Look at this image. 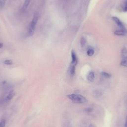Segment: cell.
<instances>
[{
  "label": "cell",
  "instance_id": "1",
  "mask_svg": "<svg viewBox=\"0 0 127 127\" xmlns=\"http://www.w3.org/2000/svg\"><path fill=\"white\" fill-rule=\"evenodd\" d=\"M67 97L72 102L75 103L82 104L86 102V99L83 96L78 94H71L68 95Z\"/></svg>",
  "mask_w": 127,
  "mask_h": 127
},
{
  "label": "cell",
  "instance_id": "2",
  "mask_svg": "<svg viewBox=\"0 0 127 127\" xmlns=\"http://www.w3.org/2000/svg\"><path fill=\"white\" fill-rule=\"evenodd\" d=\"M112 19L113 20V21L116 23V24L118 25V26L122 30H127L126 28L125 27V26H124L123 24L122 23V21L117 17L116 16H113L112 17Z\"/></svg>",
  "mask_w": 127,
  "mask_h": 127
},
{
  "label": "cell",
  "instance_id": "3",
  "mask_svg": "<svg viewBox=\"0 0 127 127\" xmlns=\"http://www.w3.org/2000/svg\"><path fill=\"white\" fill-rule=\"evenodd\" d=\"M71 64L76 65L78 63V59L77 56L73 50L71 51Z\"/></svg>",
  "mask_w": 127,
  "mask_h": 127
},
{
  "label": "cell",
  "instance_id": "4",
  "mask_svg": "<svg viewBox=\"0 0 127 127\" xmlns=\"http://www.w3.org/2000/svg\"><path fill=\"white\" fill-rule=\"evenodd\" d=\"M38 18H39V16H38V14L37 13H35L33 16V18L32 19V20L31 21L30 24V26H33L34 27H36V25L38 22Z\"/></svg>",
  "mask_w": 127,
  "mask_h": 127
},
{
  "label": "cell",
  "instance_id": "5",
  "mask_svg": "<svg viewBox=\"0 0 127 127\" xmlns=\"http://www.w3.org/2000/svg\"><path fill=\"white\" fill-rule=\"evenodd\" d=\"M127 33V30H117L114 32V34L117 36H125Z\"/></svg>",
  "mask_w": 127,
  "mask_h": 127
},
{
  "label": "cell",
  "instance_id": "6",
  "mask_svg": "<svg viewBox=\"0 0 127 127\" xmlns=\"http://www.w3.org/2000/svg\"><path fill=\"white\" fill-rule=\"evenodd\" d=\"M14 94H15V92L13 90H10L9 93H8L6 97V101H10L13 97V96H14Z\"/></svg>",
  "mask_w": 127,
  "mask_h": 127
},
{
  "label": "cell",
  "instance_id": "7",
  "mask_svg": "<svg viewBox=\"0 0 127 127\" xmlns=\"http://www.w3.org/2000/svg\"><path fill=\"white\" fill-rule=\"evenodd\" d=\"M87 78L88 81H89L90 82H93L94 80V79H95L94 73L93 71L89 72L88 73V75H87Z\"/></svg>",
  "mask_w": 127,
  "mask_h": 127
},
{
  "label": "cell",
  "instance_id": "8",
  "mask_svg": "<svg viewBox=\"0 0 127 127\" xmlns=\"http://www.w3.org/2000/svg\"><path fill=\"white\" fill-rule=\"evenodd\" d=\"M75 66L76 65L70 64L69 67V73L71 76H73L75 73Z\"/></svg>",
  "mask_w": 127,
  "mask_h": 127
},
{
  "label": "cell",
  "instance_id": "9",
  "mask_svg": "<svg viewBox=\"0 0 127 127\" xmlns=\"http://www.w3.org/2000/svg\"><path fill=\"white\" fill-rule=\"evenodd\" d=\"M122 9L124 12H127V0H124L121 4Z\"/></svg>",
  "mask_w": 127,
  "mask_h": 127
},
{
  "label": "cell",
  "instance_id": "10",
  "mask_svg": "<svg viewBox=\"0 0 127 127\" xmlns=\"http://www.w3.org/2000/svg\"><path fill=\"white\" fill-rule=\"evenodd\" d=\"M35 27L29 26L28 30V35L29 36H32L34 35L35 31Z\"/></svg>",
  "mask_w": 127,
  "mask_h": 127
},
{
  "label": "cell",
  "instance_id": "11",
  "mask_svg": "<svg viewBox=\"0 0 127 127\" xmlns=\"http://www.w3.org/2000/svg\"><path fill=\"white\" fill-rule=\"evenodd\" d=\"M121 56L122 58H125L127 57V48L124 47L121 51Z\"/></svg>",
  "mask_w": 127,
  "mask_h": 127
},
{
  "label": "cell",
  "instance_id": "12",
  "mask_svg": "<svg viewBox=\"0 0 127 127\" xmlns=\"http://www.w3.org/2000/svg\"><path fill=\"white\" fill-rule=\"evenodd\" d=\"M120 64L123 66L127 67V57L122 58Z\"/></svg>",
  "mask_w": 127,
  "mask_h": 127
},
{
  "label": "cell",
  "instance_id": "13",
  "mask_svg": "<svg viewBox=\"0 0 127 127\" xmlns=\"http://www.w3.org/2000/svg\"><path fill=\"white\" fill-rule=\"evenodd\" d=\"M94 50L93 49V48L90 47L88 49L87 51V54L88 56L89 57H91L94 55Z\"/></svg>",
  "mask_w": 127,
  "mask_h": 127
},
{
  "label": "cell",
  "instance_id": "14",
  "mask_svg": "<svg viewBox=\"0 0 127 127\" xmlns=\"http://www.w3.org/2000/svg\"><path fill=\"white\" fill-rule=\"evenodd\" d=\"M30 2V0H25L23 5V10H26L27 9V8L28 7L29 3Z\"/></svg>",
  "mask_w": 127,
  "mask_h": 127
},
{
  "label": "cell",
  "instance_id": "15",
  "mask_svg": "<svg viewBox=\"0 0 127 127\" xmlns=\"http://www.w3.org/2000/svg\"><path fill=\"white\" fill-rule=\"evenodd\" d=\"M86 44V40L84 37H81L80 39V45L82 47H84Z\"/></svg>",
  "mask_w": 127,
  "mask_h": 127
},
{
  "label": "cell",
  "instance_id": "16",
  "mask_svg": "<svg viewBox=\"0 0 127 127\" xmlns=\"http://www.w3.org/2000/svg\"><path fill=\"white\" fill-rule=\"evenodd\" d=\"M93 95V96H94L95 98H99L102 95V93L100 91L96 90V91H94Z\"/></svg>",
  "mask_w": 127,
  "mask_h": 127
},
{
  "label": "cell",
  "instance_id": "17",
  "mask_svg": "<svg viewBox=\"0 0 127 127\" xmlns=\"http://www.w3.org/2000/svg\"><path fill=\"white\" fill-rule=\"evenodd\" d=\"M101 74H102V75L104 77H106V78H110V77H111V75L110 74H109V73H108V72H105V71L102 72Z\"/></svg>",
  "mask_w": 127,
  "mask_h": 127
},
{
  "label": "cell",
  "instance_id": "18",
  "mask_svg": "<svg viewBox=\"0 0 127 127\" xmlns=\"http://www.w3.org/2000/svg\"><path fill=\"white\" fill-rule=\"evenodd\" d=\"M4 64L6 65H11L12 64V61L11 60H6L4 61Z\"/></svg>",
  "mask_w": 127,
  "mask_h": 127
},
{
  "label": "cell",
  "instance_id": "19",
  "mask_svg": "<svg viewBox=\"0 0 127 127\" xmlns=\"http://www.w3.org/2000/svg\"><path fill=\"white\" fill-rule=\"evenodd\" d=\"M5 124H6L5 120L4 119L1 120V121L0 122V127H5Z\"/></svg>",
  "mask_w": 127,
  "mask_h": 127
},
{
  "label": "cell",
  "instance_id": "20",
  "mask_svg": "<svg viewBox=\"0 0 127 127\" xmlns=\"http://www.w3.org/2000/svg\"><path fill=\"white\" fill-rule=\"evenodd\" d=\"M7 0H0V7L2 8L4 6Z\"/></svg>",
  "mask_w": 127,
  "mask_h": 127
},
{
  "label": "cell",
  "instance_id": "21",
  "mask_svg": "<svg viewBox=\"0 0 127 127\" xmlns=\"http://www.w3.org/2000/svg\"><path fill=\"white\" fill-rule=\"evenodd\" d=\"M124 127H127V117H126V122H125V124L124 125Z\"/></svg>",
  "mask_w": 127,
  "mask_h": 127
},
{
  "label": "cell",
  "instance_id": "22",
  "mask_svg": "<svg viewBox=\"0 0 127 127\" xmlns=\"http://www.w3.org/2000/svg\"><path fill=\"white\" fill-rule=\"evenodd\" d=\"M3 47V44L1 43H0V49L2 48Z\"/></svg>",
  "mask_w": 127,
  "mask_h": 127
}]
</instances>
